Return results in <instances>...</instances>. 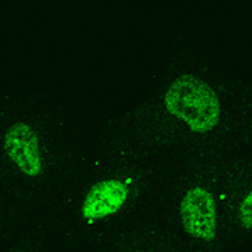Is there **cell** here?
Returning <instances> with one entry per match:
<instances>
[{
  "label": "cell",
  "mask_w": 252,
  "mask_h": 252,
  "mask_svg": "<svg viewBox=\"0 0 252 252\" xmlns=\"http://www.w3.org/2000/svg\"><path fill=\"white\" fill-rule=\"evenodd\" d=\"M131 252H161V251H157V249H136V251H131Z\"/></svg>",
  "instance_id": "8992f818"
},
{
  "label": "cell",
  "mask_w": 252,
  "mask_h": 252,
  "mask_svg": "<svg viewBox=\"0 0 252 252\" xmlns=\"http://www.w3.org/2000/svg\"><path fill=\"white\" fill-rule=\"evenodd\" d=\"M165 106L195 133H209L220 121V103L215 91L193 76L175 79L165 93Z\"/></svg>",
  "instance_id": "6da1fadb"
},
{
  "label": "cell",
  "mask_w": 252,
  "mask_h": 252,
  "mask_svg": "<svg viewBox=\"0 0 252 252\" xmlns=\"http://www.w3.org/2000/svg\"><path fill=\"white\" fill-rule=\"evenodd\" d=\"M17 252H29V251H24V249H22V251H17Z\"/></svg>",
  "instance_id": "52a82bcc"
},
{
  "label": "cell",
  "mask_w": 252,
  "mask_h": 252,
  "mask_svg": "<svg viewBox=\"0 0 252 252\" xmlns=\"http://www.w3.org/2000/svg\"><path fill=\"white\" fill-rule=\"evenodd\" d=\"M219 204L204 185L185 190L177 205V223L180 232L195 246L214 247L219 237Z\"/></svg>",
  "instance_id": "7a4b0ae2"
},
{
  "label": "cell",
  "mask_w": 252,
  "mask_h": 252,
  "mask_svg": "<svg viewBox=\"0 0 252 252\" xmlns=\"http://www.w3.org/2000/svg\"><path fill=\"white\" fill-rule=\"evenodd\" d=\"M129 198V187L123 180H104L88 193L81 214L88 223L99 222L120 212Z\"/></svg>",
  "instance_id": "3957f363"
},
{
  "label": "cell",
  "mask_w": 252,
  "mask_h": 252,
  "mask_svg": "<svg viewBox=\"0 0 252 252\" xmlns=\"http://www.w3.org/2000/svg\"><path fill=\"white\" fill-rule=\"evenodd\" d=\"M235 225L242 232H252V185L247 189V192L242 195L235 207Z\"/></svg>",
  "instance_id": "5b68a950"
},
{
  "label": "cell",
  "mask_w": 252,
  "mask_h": 252,
  "mask_svg": "<svg viewBox=\"0 0 252 252\" xmlns=\"http://www.w3.org/2000/svg\"><path fill=\"white\" fill-rule=\"evenodd\" d=\"M5 150L10 160L27 177H37L42 170V158L34 129L26 123L12 125L5 133Z\"/></svg>",
  "instance_id": "277c9868"
}]
</instances>
